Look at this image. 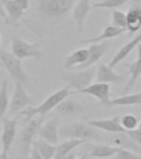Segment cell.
<instances>
[{
	"instance_id": "8fae6325",
	"label": "cell",
	"mask_w": 141,
	"mask_h": 159,
	"mask_svg": "<svg viewBox=\"0 0 141 159\" xmlns=\"http://www.w3.org/2000/svg\"><path fill=\"white\" fill-rule=\"evenodd\" d=\"M59 125L60 122L57 119H51L40 126L37 135L50 143L57 145L59 144Z\"/></svg>"
},
{
	"instance_id": "9c48e42d",
	"label": "cell",
	"mask_w": 141,
	"mask_h": 159,
	"mask_svg": "<svg viewBox=\"0 0 141 159\" xmlns=\"http://www.w3.org/2000/svg\"><path fill=\"white\" fill-rule=\"evenodd\" d=\"M11 50L12 54L20 60L25 58L40 60L43 56V52L37 44L29 43L19 37H12L11 40Z\"/></svg>"
},
{
	"instance_id": "7a4b0ae2",
	"label": "cell",
	"mask_w": 141,
	"mask_h": 159,
	"mask_svg": "<svg viewBox=\"0 0 141 159\" xmlns=\"http://www.w3.org/2000/svg\"><path fill=\"white\" fill-rule=\"evenodd\" d=\"M79 0H38L37 11L45 19L58 20L69 13Z\"/></svg>"
},
{
	"instance_id": "ab89813d",
	"label": "cell",
	"mask_w": 141,
	"mask_h": 159,
	"mask_svg": "<svg viewBox=\"0 0 141 159\" xmlns=\"http://www.w3.org/2000/svg\"><path fill=\"white\" fill-rule=\"evenodd\" d=\"M1 40H2V38H1V36H0V44H1Z\"/></svg>"
},
{
	"instance_id": "44dd1931",
	"label": "cell",
	"mask_w": 141,
	"mask_h": 159,
	"mask_svg": "<svg viewBox=\"0 0 141 159\" xmlns=\"http://www.w3.org/2000/svg\"><path fill=\"white\" fill-rule=\"evenodd\" d=\"M55 111L61 115H72L82 113L84 111V106L76 100L66 98L55 108Z\"/></svg>"
},
{
	"instance_id": "4dcf8cb0",
	"label": "cell",
	"mask_w": 141,
	"mask_h": 159,
	"mask_svg": "<svg viewBox=\"0 0 141 159\" xmlns=\"http://www.w3.org/2000/svg\"><path fill=\"white\" fill-rule=\"evenodd\" d=\"M129 0H102L101 2H96L93 7L95 8H111L115 9L129 2Z\"/></svg>"
},
{
	"instance_id": "8d00e7d4",
	"label": "cell",
	"mask_w": 141,
	"mask_h": 159,
	"mask_svg": "<svg viewBox=\"0 0 141 159\" xmlns=\"http://www.w3.org/2000/svg\"><path fill=\"white\" fill-rule=\"evenodd\" d=\"M87 157H88V154L85 153L83 154L81 157H79V158H77V159H87Z\"/></svg>"
},
{
	"instance_id": "d4e9b609",
	"label": "cell",
	"mask_w": 141,
	"mask_h": 159,
	"mask_svg": "<svg viewBox=\"0 0 141 159\" xmlns=\"http://www.w3.org/2000/svg\"><path fill=\"white\" fill-rule=\"evenodd\" d=\"M114 143L119 148L129 149L133 152H135L137 153L141 152L140 145L137 143L134 140H133L131 137H129L127 134L126 132L120 133L119 135L114 139Z\"/></svg>"
},
{
	"instance_id": "30bf717a",
	"label": "cell",
	"mask_w": 141,
	"mask_h": 159,
	"mask_svg": "<svg viewBox=\"0 0 141 159\" xmlns=\"http://www.w3.org/2000/svg\"><path fill=\"white\" fill-rule=\"evenodd\" d=\"M2 130L1 134V143H2V159H8L9 152L12 143L14 141L17 134V121L15 119L2 118Z\"/></svg>"
},
{
	"instance_id": "ac0fdd59",
	"label": "cell",
	"mask_w": 141,
	"mask_h": 159,
	"mask_svg": "<svg viewBox=\"0 0 141 159\" xmlns=\"http://www.w3.org/2000/svg\"><path fill=\"white\" fill-rule=\"evenodd\" d=\"M141 42V34L137 35L136 37H134L133 39L130 40L129 42H127L117 52V53L115 55V57L111 59V61L109 62V66L114 69L120 62L125 59L127 56L132 52V50H134L135 47L138 46L139 43Z\"/></svg>"
},
{
	"instance_id": "ffe728a7",
	"label": "cell",
	"mask_w": 141,
	"mask_h": 159,
	"mask_svg": "<svg viewBox=\"0 0 141 159\" xmlns=\"http://www.w3.org/2000/svg\"><path fill=\"white\" fill-rule=\"evenodd\" d=\"M127 31L132 35L141 27V7L134 5L129 7L126 13Z\"/></svg>"
},
{
	"instance_id": "3957f363",
	"label": "cell",
	"mask_w": 141,
	"mask_h": 159,
	"mask_svg": "<svg viewBox=\"0 0 141 159\" xmlns=\"http://www.w3.org/2000/svg\"><path fill=\"white\" fill-rule=\"evenodd\" d=\"M59 136L62 139H82L85 141H101V136L96 128L87 124L73 123L60 127Z\"/></svg>"
},
{
	"instance_id": "52a82bcc",
	"label": "cell",
	"mask_w": 141,
	"mask_h": 159,
	"mask_svg": "<svg viewBox=\"0 0 141 159\" xmlns=\"http://www.w3.org/2000/svg\"><path fill=\"white\" fill-rule=\"evenodd\" d=\"M34 104V100L24 89L23 84L21 82H15L14 91L7 110L9 116H14L20 114L27 106Z\"/></svg>"
},
{
	"instance_id": "60d3db41",
	"label": "cell",
	"mask_w": 141,
	"mask_h": 159,
	"mask_svg": "<svg viewBox=\"0 0 141 159\" xmlns=\"http://www.w3.org/2000/svg\"><path fill=\"white\" fill-rule=\"evenodd\" d=\"M0 66H2V64H1V62H0Z\"/></svg>"
},
{
	"instance_id": "2e32d148",
	"label": "cell",
	"mask_w": 141,
	"mask_h": 159,
	"mask_svg": "<svg viewBox=\"0 0 141 159\" xmlns=\"http://www.w3.org/2000/svg\"><path fill=\"white\" fill-rule=\"evenodd\" d=\"M125 75L118 74L109 65L101 64L96 71V82L106 84H118L123 81Z\"/></svg>"
},
{
	"instance_id": "1f68e13d",
	"label": "cell",
	"mask_w": 141,
	"mask_h": 159,
	"mask_svg": "<svg viewBox=\"0 0 141 159\" xmlns=\"http://www.w3.org/2000/svg\"><path fill=\"white\" fill-rule=\"evenodd\" d=\"M112 159H141V156L135 152L118 147V151Z\"/></svg>"
},
{
	"instance_id": "6da1fadb",
	"label": "cell",
	"mask_w": 141,
	"mask_h": 159,
	"mask_svg": "<svg viewBox=\"0 0 141 159\" xmlns=\"http://www.w3.org/2000/svg\"><path fill=\"white\" fill-rule=\"evenodd\" d=\"M74 92L72 91L68 86L58 89L57 91L54 92L53 94L47 97V99H44V101L41 103L39 105L35 107L31 106V105L27 106L26 109H23L20 113L19 115H22L24 117V119H23L24 124L30 121L31 119H33L37 115L45 116L48 112L55 109L62 100H64L66 98L69 97Z\"/></svg>"
},
{
	"instance_id": "d590c367",
	"label": "cell",
	"mask_w": 141,
	"mask_h": 159,
	"mask_svg": "<svg viewBox=\"0 0 141 159\" xmlns=\"http://www.w3.org/2000/svg\"><path fill=\"white\" fill-rule=\"evenodd\" d=\"M0 15H1V16L3 17H6V12H5L4 8H3V6H2V2H0Z\"/></svg>"
},
{
	"instance_id": "277c9868",
	"label": "cell",
	"mask_w": 141,
	"mask_h": 159,
	"mask_svg": "<svg viewBox=\"0 0 141 159\" xmlns=\"http://www.w3.org/2000/svg\"><path fill=\"white\" fill-rule=\"evenodd\" d=\"M0 62L15 82L26 84L28 81V75L23 68L22 60L18 59L12 52L0 47Z\"/></svg>"
},
{
	"instance_id": "5b68a950",
	"label": "cell",
	"mask_w": 141,
	"mask_h": 159,
	"mask_svg": "<svg viewBox=\"0 0 141 159\" xmlns=\"http://www.w3.org/2000/svg\"><path fill=\"white\" fill-rule=\"evenodd\" d=\"M1 1V0H0ZM31 0H3L1 1L6 12L5 23L10 27H17L25 11L28 9Z\"/></svg>"
},
{
	"instance_id": "f1b7e54d",
	"label": "cell",
	"mask_w": 141,
	"mask_h": 159,
	"mask_svg": "<svg viewBox=\"0 0 141 159\" xmlns=\"http://www.w3.org/2000/svg\"><path fill=\"white\" fill-rule=\"evenodd\" d=\"M112 26L127 29V16L122 11L117 9H113L111 14Z\"/></svg>"
},
{
	"instance_id": "4fadbf2b",
	"label": "cell",
	"mask_w": 141,
	"mask_h": 159,
	"mask_svg": "<svg viewBox=\"0 0 141 159\" xmlns=\"http://www.w3.org/2000/svg\"><path fill=\"white\" fill-rule=\"evenodd\" d=\"M108 45H109L108 42H104L101 43H92L88 48L89 49V57L87 58V61L85 62L84 64L73 68L72 70H84L92 67V66H93L95 63H96L104 56L106 52L107 51Z\"/></svg>"
},
{
	"instance_id": "7c38bea8",
	"label": "cell",
	"mask_w": 141,
	"mask_h": 159,
	"mask_svg": "<svg viewBox=\"0 0 141 159\" xmlns=\"http://www.w3.org/2000/svg\"><path fill=\"white\" fill-rule=\"evenodd\" d=\"M110 84L106 83H100L96 82L95 84H90L89 86L82 89L79 93L82 94H90L92 96L96 98L101 104L105 105H108L110 100Z\"/></svg>"
},
{
	"instance_id": "b9f144b4",
	"label": "cell",
	"mask_w": 141,
	"mask_h": 159,
	"mask_svg": "<svg viewBox=\"0 0 141 159\" xmlns=\"http://www.w3.org/2000/svg\"><path fill=\"white\" fill-rule=\"evenodd\" d=\"M0 159H2V158H0Z\"/></svg>"
},
{
	"instance_id": "836d02e7",
	"label": "cell",
	"mask_w": 141,
	"mask_h": 159,
	"mask_svg": "<svg viewBox=\"0 0 141 159\" xmlns=\"http://www.w3.org/2000/svg\"><path fill=\"white\" fill-rule=\"evenodd\" d=\"M25 159H43V157H42V155L40 154L39 152L37 151V149L33 147L32 148V151L30 152L29 157Z\"/></svg>"
},
{
	"instance_id": "f546056e",
	"label": "cell",
	"mask_w": 141,
	"mask_h": 159,
	"mask_svg": "<svg viewBox=\"0 0 141 159\" xmlns=\"http://www.w3.org/2000/svg\"><path fill=\"white\" fill-rule=\"evenodd\" d=\"M120 124L125 131H132L139 126V119L133 114H126L120 119Z\"/></svg>"
},
{
	"instance_id": "e0dca14e",
	"label": "cell",
	"mask_w": 141,
	"mask_h": 159,
	"mask_svg": "<svg viewBox=\"0 0 141 159\" xmlns=\"http://www.w3.org/2000/svg\"><path fill=\"white\" fill-rule=\"evenodd\" d=\"M92 9L91 0H79L76 3L72 9V17L77 25V30L78 32H82L84 29V22Z\"/></svg>"
},
{
	"instance_id": "d6a6232c",
	"label": "cell",
	"mask_w": 141,
	"mask_h": 159,
	"mask_svg": "<svg viewBox=\"0 0 141 159\" xmlns=\"http://www.w3.org/2000/svg\"><path fill=\"white\" fill-rule=\"evenodd\" d=\"M126 133L129 137H131L133 140H134L137 143L141 146V131L136 129L132 131H126Z\"/></svg>"
},
{
	"instance_id": "cb8c5ba5",
	"label": "cell",
	"mask_w": 141,
	"mask_h": 159,
	"mask_svg": "<svg viewBox=\"0 0 141 159\" xmlns=\"http://www.w3.org/2000/svg\"><path fill=\"white\" fill-rule=\"evenodd\" d=\"M118 147H112L106 144H96L90 148V155L97 158H109L116 154Z\"/></svg>"
},
{
	"instance_id": "8992f818",
	"label": "cell",
	"mask_w": 141,
	"mask_h": 159,
	"mask_svg": "<svg viewBox=\"0 0 141 159\" xmlns=\"http://www.w3.org/2000/svg\"><path fill=\"white\" fill-rule=\"evenodd\" d=\"M45 116H38L37 118H33L30 121L26 123V125L22 129L20 137V148L21 153L24 158L28 157L30 152L32 151V145L33 144V139L40 126L44 122Z\"/></svg>"
},
{
	"instance_id": "9a60e30c",
	"label": "cell",
	"mask_w": 141,
	"mask_h": 159,
	"mask_svg": "<svg viewBox=\"0 0 141 159\" xmlns=\"http://www.w3.org/2000/svg\"><path fill=\"white\" fill-rule=\"evenodd\" d=\"M87 124L96 128L97 129H101L111 134H120L126 132L122 127L119 117H114L111 119H92L87 122Z\"/></svg>"
},
{
	"instance_id": "74e56055",
	"label": "cell",
	"mask_w": 141,
	"mask_h": 159,
	"mask_svg": "<svg viewBox=\"0 0 141 159\" xmlns=\"http://www.w3.org/2000/svg\"><path fill=\"white\" fill-rule=\"evenodd\" d=\"M137 129H139V131H141V120H140V122H139V126H138V128H137Z\"/></svg>"
},
{
	"instance_id": "5bb4252c",
	"label": "cell",
	"mask_w": 141,
	"mask_h": 159,
	"mask_svg": "<svg viewBox=\"0 0 141 159\" xmlns=\"http://www.w3.org/2000/svg\"><path fill=\"white\" fill-rule=\"evenodd\" d=\"M137 53L138 57L135 61L132 63H126L125 65L126 68H128L127 75H130L129 82L127 83L126 86L123 89V94H127L130 91L136 84L137 80L141 75V43H139L137 46Z\"/></svg>"
},
{
	"instance_id": "ba28073f",
	"label": "cell",
	"mask_w": 141,
	"mask_h": 159,
	"mask_svg": "<svg viewBox=\"0 0 141 159\" xmlns=\"http://www.w3.org/2000/svg\"><path fill=\"white\" fill-rule=\"evenodd\" d=\"M95 74H96V69L94 67H89L87 69L79 70L77 71L66 74L63 80L67 82V86L70 89H76L80 92L92 84Z\"/></svg>"
},
{
	"instance_id": "7bdbcfd3",
	"label": "cell",
	"mask_w": 141,
	"mask_h": 159,
	"mask_svg": "<svg viewBox=\"0 0 141 159\" xmlns=\"http://www.w3.org/2000/svg\"><path fill=\"white\" fill-rule=\"evenodd\" d=\"M0 2H1V1H0Z\"/></svg>"
},
{
	"instance_id": "7402d4cb",
	"label": "cell",
	"mask_w": 141,
	"mask_h": 159,
	"mask_svg": "<svg viewBox=\"0 0 141 159\" xmlns=\"http://www.w3.org/2000/svg\"><path fill=\"white\" fill-rule=\"evenodd\" d=\"M89 57V49L83 48L72 52L66 58L64 66L67 70H73L76 66L84 64Z\"/></svg>"
},
{
	"instance_id": "d6986e66",
	"label": "cell",
	"mask_w": 141,
	"mask_h": 159,
	"mask_svg": "<svg viewBox=\"0 0 141 159\" xmlns=\"http://www.w3.org/2000/svg\"><path fill=\"white\" fill-rule=\"evenodd\" d=\"M125 32H127L126 28H122V27H115V26H108L103 30V32L96 37L92 38H87V39H82L80 41L81 44H87V43H99L103 40L109 39V38H113V37H118L120 35L123 34Z\"/></svg>"
},
{
	"instance_id": "4316f807",
	"label": "cell",
	"mask_w": 141,
	"mask_h": 159,
	"mask_svg": "<svg viewBox=\"0 0 141 159\" xmlns=\"http://www.w3.org/2000/svg\"><path fill=\"white\" fill-rule=\"evenodd\" d=\"M140 104L141 105V92L132 94H125L115 99H110L108 105L110 106H130Z\"/></svg>"
},
{
	"instance_id": "f35d334b",
	"label": "cell",
	"mask_w": 141,
	"mask_h": 159,
	"mask_svg": "<svg viewBox=\"0 0 141 159\" xmlns=\"http://www.w3.org/2000/svg\"><path fill=\"white\" fill-rule=\"evenodd\" d=\"M1 157H2V152L0 151V158H1Z\"/></svg>"
},
{
	"instance_id": "e575fe53",
	"label": "cell",
	"mask_w": 141,
	"mask_h": 159,
	"mask_svg": "<svg viewBox=\"0 0 141 159\" xmlns=\"http://www.w3.org/2000/svg\"><path fill=\"white\" fill-rule=\"evenodd\" d=\"M61 159H77V155H76V153H74V152H70V153H68L67 155H66V156H64Z\"/></svg>"
},
{
	"instance_id": "83f0119b",
	"label": "cell",
	"mask_w": 141,
	"mask_h": 159,
	"mask_svg": "<svg viewBox=\"0 0 141 159\" xmlns=\"http://www.w3.org/2000/svg\"><path fill=\"white\" fill-rule=\"evenodd\" d=\"M7 87H8L7 80H3L0 87V121L2 120L9 108L10 102L7 95Z\"/></svg>"
},
{
	"instance_id": "603a6c76",
	"label": "cell",
	"mask_w": 141,
	"mask_h": 159,
	"mask_svg": "<svg viewBox=\"0 0 141 159\" xmlns=\"http://www.w3.org/2000/svg\"><path fill=\"white\" fill-rule=\"evenodd\" d=\"M85 143H87V141L82 140V139H70L65 140L64 142L57 145V152H56L54 159L62 158L64 156L72 152V150L76 148L77 147L80 146Z\"/></svg>"
},
{
	"instance_id": "484cf974",
	"label": "cell",
	"mask_w": 141,
	"mask_h": 159,
	"mask_svg": "<svg viewBox=\"0 0 141 159\" xmlns=\"http://www.w3.org/2000/svg\"><path fill=\"white\" fill-rule=\"evenodd\" d=\"M33 147L37 149L43 159H54L57 152V145L50 143L41 139L33 142Z\"/></svg>"
}]
</instances>
